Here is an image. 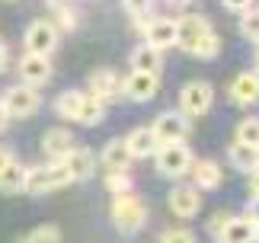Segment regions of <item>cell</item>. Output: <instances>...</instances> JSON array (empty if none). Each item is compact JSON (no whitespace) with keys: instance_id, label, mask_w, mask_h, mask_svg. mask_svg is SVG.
Listing matches in <instances>:
<instances>
[{"instance_id":"6da1fadb","label":"cell","mask_w":259,"mask_h":243,"mask_svg":"<svg viewBox=\"0 0 259 243\" xmlns=\"http://www.w3.org/2000/svg\"><path fill=\"white\" fill-rule=\"evenodd\" d=\"M112 224L118 234H125V237H132L138 234L144 224H147V205H144V198L141 195H135V192H118V195L112 198Z\"/></svg>"},{"instance_id":"7a4b0ae2","label":"cell","mask_w":259,"mask_h":243,"mask_svg":"<svg viewBox=\"0 0 259 243\" xmlns=\"http://www.w3.org/2000/svg\"><path fill=\"white\" fill-rule=\"evenodd\" d=\"M71 173H67L64 160H48V164H38V167H26V186L23 192L29 195H45V192H55V189H64L71 186Z\"/></svg>"},{"instance_id":"3957f363","label":"cell","mask_w":259,"mask_h":243,"mask_svg":"<svg viewBox=\"0 0 259 243\" xmlns=\"http://www.w3.org/2000/svg\"><path fill=\"white\" fill-rule=\"evenodd\" d=\"M154 164H157V173L166 176V179H179L192 170L195 157L189 150L186 141H170V144H157L154 150Z\"/></svg>"},{"instance_id":"277c9868","label":"cell","mask_w":259,"mask_h":243,"mask_svg":"<svg viewBox=\"0 0 259 243\" xmlns=\"http://www.w3.org/2000/svg\"><path fill=\"white\" fill-rule=\"evenodd\" d=\"M214 103V87L208 80H189L179 90V112L186 118H202Z\"/></svg>"},{"instance_id":"5b68a950","label":"cell","mask_w":259,"mask_h":243,"mask_svg":"<svg viewBox=\"0 0 259 243\" xmlns=\"http://www.w3.org/2000/svg\"><path fill=\"white\" fill-rule=\"evenodd\" d=\"M0 106H4V112L10 118H29L38 112V106H42V96H38L35 87L29 84H16L10 87L4 96H0Z\"/></svg>"},{"instance_id":"8992f818","label":"cell","mask_w":259,"mask_h":243,"mask_svg":"<svg viewBox=\"0 0 259 243\" xmlns=\"http://www.w3.org/2000/svg\"><path fill=\"white\" fill-rule=\"evenodd\" d=\"M58 29L55 23H48V19H35V23H29L26 29V35H23V42H26V52L29 55H52L55 48H58Z\"/></svg>"},{"instance_id":"52a82bcc","label":"cell","mask_w":259,"mask_h":243,"mask_svg":"<svg viewBox=\"0 0 259 243\" xmlns=\"http://www.w3.org/2000/svg\"><path fill=\"white\" fill-rule=\"evenodd\" d=\"M157 87H160V80H157V74H151V70H132V74L122 80V93L128 99H135V103H147V99H154Z\"/></svg>"},{"instance_id":"ba28073f","label":"cell","mask_w":259,"mask_h":243,"mask_svg":"<svg viewBox=\"0 0 259 243\" xmlns=\"http://www.w3.org/2000/svg\"><path fill=\"white\" fill-rule=\"evenodd\" d=\"M157 144H170V141H183L189 135V118L183 112H160L151 125Z\"/></svg>"},{"instance_id":"9c48e42d","label":"cell","mask_w":259,"mask_h":243,"mask_svg":"<svg viewBox=\"0 0 259 243\" xmlns=\"http://www.w3.org/2000/svg\"><path fill=\"white\" fill-rule=\"evenodd\" d=\"M205 32H211V23H208L202 13H186V16L176 19V45L183 48V52H189Z\"/></svg>"},{"instance_id":"30bf717a","label":"cell","mask_w":259,"mask_h":243,"mask_svg":"<svg viewBox=\"0 0 259 243\" xmlns=\"http://www.w3.org/2000/svg\"><path fill=\"white\" fill-rule=\"evenodd\" d=\"M166 205L176 218H195L198 208H202V195H198L195 186H173L170 195H166Z\"/></svg>"},{"instance_id":"8fae6325","label":"cell","mask_w":259,"mask_h":243,"mask_svg":"<svg viewBox=\"0 0 259 243\" xmlns=\"http://www.w3.org/2000/svg\"><path fill=\"white\" fill-rule=\"evenodd\" d=\"M19 80L38 90L42 84L52 80V61H48L45 55H29L26 52V58L19 61Z\"/></svg>"},{"instance_id":"7c38bea8","label":"cell","mask_w":259,"mask_h":243,"mask_svg":"<svg viewBox=\"0 0 259 243\" xmlns=\"http://www.w3.org/2000/svg\"><path fill=\"white\" fill-rule=\"evenodd\" d=\"M144 42L151 48H157V52L173 48L176 45V19H170V16L151 19V26H147V32H144Z\"/></svg>"},{"instance_id":"4fadbf2b","label":"cell","mask_w":259,"mask_h":243,"mask_svg":"<svg viewBox=\"0 0 259 243\" xmlns=\"http://www.w3.org/2000/svg\"><path fill=\"white\" fill-rule=\"evenodd\" d=\"M122 93V77L115 74L112 67H99L90 74V96H96V99H112Z\"/></svg>"},{"instance_id":"5bb4252c","label":"cell","mask_w":259,"mask_h":243,"mask_svg":"<svg viewBox=\"0 0 259 243\" xmlns=\"http://www.w3.org/2000/svg\"><path fill=\"white\" fill-rule=\"evenodd\" d=\"M256 237V221L246 218H227L224 227L218 230V243H253Z\"/></svg>"},{"instance_id":"9a60e30c","label":"cell","mask_w":259,"mask_h":243,"mask_svg":"<svg viewBox=\"0 0 259 243\" xmlns=\"http://www.w3.org/2000/svg\"><path fill=\"white\" fill-rule=\"evenodd\" d=\"M77 144H74V135L67 128H48L42 135V150L48 160H64L67 154H71Z\"/></svg>"},{"instance_id":"2e32d148","label":"cell","mask_w":259,"mask_h":243,"mask_svg":"<svg viewBox=\"0 0 259 243\" xmlns=\"http://www.w3.org/2000/svg\"><path fill=\"white\" fill-rule=\"evenodd\" d=\"M231 99L237 106H256L259 103V74L256 70H243L231 84Z\"/></svg>"},{"instance_id":"e0dca14e","label":"cell","mask_w":259,"mask_h":243,"mask_svg":"<svg viewBox=\"0 0 259 243\" xmlns=\"http://www.w3.org/2000/svg\"><path fill=\"white\" fill-rule=\"evenodd\" d=\"M64 167H67V173H71L74 182H80V179H90V176H93L96 157H93V150H87V147H74L71 154L64 157Z\"/></svg>"},{"instance_id":"ac0fdd59","label":"cell","mask_w":259,"mask_h":243,"mask_svg":"<svg viewBox=\"0 0 259 243\" xmlns=\"http://www.w3.org/2000/svg\"><path fill=\"white\" fill-rule=\"evenodd\" d=\"M192 179H195V189L202 186V192H211V189L221 186L224 170L214 160H198V164H192Z\"/></svg>"},{"instance_id":"d6986e66","label":"cell","mask_w":259,"mask_h":243,"mask_svg":"<svg viewBox=\"0 0 259 243\" xmlns=\"http://www.w3.org/2000/svg\"><path fill=\"white\" fill-rule=\"evenodd\" d=\"M99 164H103L106 170H125L128 164H132V154H128L125 138H112V141H109V144L103 147V154H99Z\"/></svg>"},{"instance_id":"ffe728a7","label":"cell","mask_w":259,"mask_h":243,"mask_svg":"<svg viewBox=\"0 0 259 243\" xmlns=\"http://www.w3.org/2000/svg\"><path fill=\"white\" fill-rule=\"evenodd\" d=\"M125 144H128V154L132 157H154L157 138H154L151 128H135L132 135H125Z\"/></svg>"},{"instance_id":"44dd1931","label":"cell","mask_w":259,"mask_h":243,"mask_svg":"<svg viewBox=\"0 0 259 243\" xmlns=\"http://www.w3.org/2000/svg\"><path fill=\"white\" fill-rule=\"evenodd\" d=\"M227 160H231L237 170H243V173H253V167L259 164V150L243 144V141H234V144L227 147Z\"/></svg>"},{"instance_id":"7402d4cb","label":"cell","mask_w":259,"mask_h":243,"mask_svg":"<svg viewBox=\"0 0 259 243\" xmlns=\"http://www.w3.org/2000/svg\"><path fill=\"white\" fill-rule=\"evenodd\" d=\"M26 186V167L23 164H10L7 170H0V192L4 195H16V192H23Z\"/></svg>"},{"instance_id":"603a6c76","label":"cell","mask_w":259,"mask_h":243,"mask_svg":"<svg viewBox=\"0 0 259 243\" xmlns=\"http://www.w3.org/2000/svg\"><path fill=\"white\" fill-rule=\"evenodd\" d=\"M132 70H151V74H157V70H160V52H157V48H151L147 42H141L132 52Z\"/></svg>"},{"instance_id":"cb8c5ba5","label":"cell","mask_w":259,"mask_h":243,"mask_svg":"<svg viewBox=\"0 0 259 243\" xmlns=\"http://www.w3.org/2000/svg\"><path fill=\"white\" fill-rule=\"evenodd\" d=\"M83 99H87V93H80V90H64V93L55 99V112L61 115V118L77 122V112H80Z\"/></svg>"},{"instance_id":"d4e9b609","label":"cell","mask_w":259,"mask_h":243,"mask_svg":"<svg viewBox=\"0 0 259 243\" xmlns=\"http://www.w3.org/2000/svg\"><path fill=\"white\" fill-rule=\"evenodd\" d=\"M189 55L198 58V61H214L221 55V38H218V32H205L192 48H189Z\"/></svg>"},{"instance_id":"484cf974","label":"cell","mask_w":259,"mask_h":243,"mask_svg":"<svg viewBox=\"0 0 259 243\" xmlns=\"http://www.w3.org/2000/svg\"><path fill=\"white\" fill-rule=\"evenodd\" d=\"M103 115H106L103 99L87 96V99H83V106H80V112H77V122H80V125H96V122H103Z\"/></svg>"},{"instance_id":"4316f807","label":"cell","mask_w":259,"mask_h":243,"mask_svg":"<svg viewBox=\"0 0 259 243\" xmlns=\"http://www.w3.org/2000/svg\"><path fill=\"white\" fill-rule=\"evenodd\" d=\"M237 141H243V144L259 150V115H246L240 125H237Z\"/></svg>"},{"instance_id":"83f0119b","label":"cell","mask_w":259,"mask_h":243,"mask_svg":"<svg viewBox=\"0 0 259 243\" xmlns=\"http://www.w3.org/2000/svg\"><path fill=\"white\" fill-rule=\"evenodd\" d=\"M19 243H61V227H55V224H42V227H35L32 234H26Z\"/></svg>"},{"instance_id":"f1b7e54d","label":"cell","mask_w":259,"mask_h":243,"mask_svg":"<svg viewBox=\"0 0 259 243\" xmlns=\"http://www.w3.org/2000/svg\"><path fill=\"white\" fill-rule=\"evenodd\" d=\"M103 182H106V189L112 192V195H118V192H132V176H128V170H109Z\"/></svg>"},{"instance_id":"f546056e","label":"cell","mask_w":259,"mask_h":243,"mask_svg":"<svg viewBox=\"0 0 259 243\" xmlns=\"http://www.w3.org/2000/svg\"><path fill=\"white\" fill-rule=\"evenodd\" d=\"M240 32L246 38H253V42H259V10H243L240 13Z\"/></svg>"},{"instance_id":"4dcf8cb0","label":"cell","mask_w":259,"mask_h":243,"mask_svg":"<svg viewBox=\"0 0 259 243\" xmlns=\"http://www.w3.org/2000/svg\"><path fill=\"white\" fill-rule=\"evenodd\" d=\"M160 243H195V234L192 230H166Z\"/></svg>"},{"instance_id":"1f68e13d","label":"cell","mask_w":259,"mask_h":243,"mask_svg":"<svg viewBox=\"0 0 259 243\" xmlns=\"http://www.w3.org/2000/svg\"><path fill=\"white\" fill-rule=\"evenodd\" d=\"M151 4H154V0H122V7H125L132 16H141V13H147V10H151Z\"/></svg>"},{"instance_id":"d6a6232c","label":"cell","mask_w":259,"mask_h":243,"mask_svg":"<svg viewBox=\"0 0 259 243\" xmlns=\"http://www.w3.org/2000/svg\"><path fill=\"white\" fill-rule=\"evenodd\" d=\"M224 7H227V10H234V13H243V10H250V7H253V0H224Z\"/></svg>"},{"instance_id":"836d02e7","label":"cell","mask_w":259,"mask_h":243,"mask_svg":"<svg viewBox=\"0 0 259 243\" xmlns=\"http://www.w3.org/2000/svg\"><path fill=\"white\" fill-rule=\"evenodd\" d=\"M13 160H16V154H13V147H0V170H7L10 164H13Z\"/></svg>"},{"instance_id":"e575fe53","label":"cell","mask_w":259,"mask_h":243,"mask_svg":"<svg viewBox=\"0 0 259 243\" xmlns=\"http://www.w3.org/2000/svg\"><path fill=\"white\" fill-rule=\"evenodd\" d=\"M224 221H227V211H221V215H218V218H211V224H208V230H211V234L218 237V230L224 227Z\"/></svg>"},{"instance_id":"d590c367","label":"cell","mask_w":259,"mask_h":243,"mask_svg":"<svg viewBox=\"0 0 259 243\" xmlns=\"http://www.w3.org/2000/svg\"><path fill=\"white\" fill-rule=\"evenodd\" d=\"M250 198H259V176L250 173Z\"/></svg>"},{"instance_id":"8d00e7d4","label":"cell","mask_w":259,"mask_h":243,"mask_svg":"<svg viewBox=\"0 0 259 243\" xmlns=\"http://www.w3.org/2000/svg\"><path fill=\"white\" fill-rule=\"evenodd\" d=\"M7 42H4V38H0V74H4V70H7Z\"/></svg>"},{"instance_id":"74e56055","label":"cell","mask_w":259,"mask_h":243,"mask_svg":"<svg viewBox=\"0 0 259 243\" xmlns=\"http://www.w3.org/2000/svg\"><path fill=\"white\" fill-rule=\"evenodd\" d=\"M250 218H253V221H259V198H253V201H250Z\"/></svg>"},{"instance_id":"f35d334b","label":"cell","mask_w":259,"mask_h":243,"mask_svg":"<svg viewBox=\"0 0 259 243\" xmlns=\"http://www.w3.org/2000/svg\"><path fill=\"white\" fill-rule=\"evenodd\" d=\"M48 4H52L55 10H61V7H71V4H74V0H48Z\"/></svg>"},{"instance_id":"ab89813d","label":"cell","mask_w":259,"mask_h":243,"mask_svg":"<svg viewBox=\"0 0 259 243\" xmlns=\"http://www.w3.org/2000/svg\"><path fill=\"white\" fill-rule=\"evenodd\" d=\"M7 122H10V115L4 112V106H0V131H4V128H7Z\"/></svg>"},{"instance_id":"60d3db41","label":"cell","mask_w":259,"mask_h":243,"mask_svg":"<svg viewBox=\"0 0 259 243\" xmlns=\"http://www.w3.org/2000/svg\"><path fill=\"white\" fill-rule=\"evenodd\" d=\"M166 4H170V7H189L192 0H166Z\"/></svg>"},{"instance_id":"b9f144b4","label":"cell","mask_w":259,"mask_h":243,"mask_svg":"<svg viewBox=\"0 0 259 243\" xmlns=\"http://www.w3.org/2000/svg\"><path fill=\"white\" fill-rule=\"evenodd\" d=\"M253 240H256V243H259V221H256V237H253Z\"/></svg>"},{"instance_id":"7bdbcfd3","label":"cell","mask_w":259,"mask_h":243,"mask_svg":"<svg viewBox=\"0 0 259 243\" xmlns=\"http://www.w3.org/2000/svg\"><path fill=\"white\" fill-rule=\"evenodd\" d=\"M253 173H256V176H259V164H256V167H253Z\"/></svg>"},{"instance_id":"ee69618b","label":"cell","mask_w":259,"mask_h":243,"mask_svg":"<svg viewBox=\"0 0 259 243\" xmlns=\"http://www.w3.org/2000/svg\"><path fill=\"white\" fill-rule=\"evenodd\" d=\"M256 58H259V42H256Z\"/></svg>"}]
</instances>
